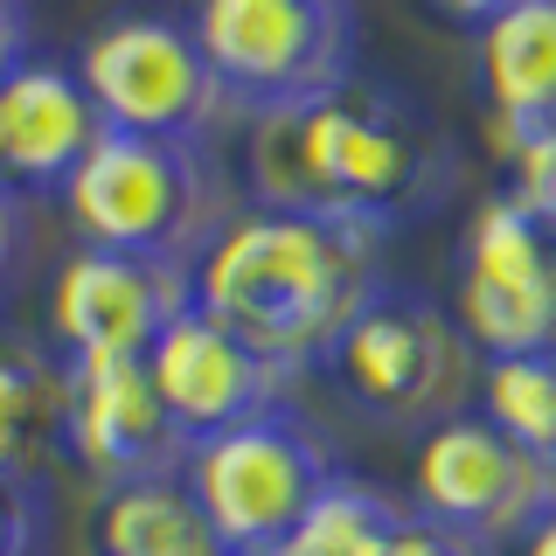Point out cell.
I'll return each mask as SVG.
<instances>
[{
    "label": "cell",
    "instance_id": "cell-1",
    "mask_svg": "<svg viewBox=\"0 0 556 556\" xmlns=\"http://www.w3.org/2000/svg\"><path fill=\"white\" fill-rule=\"evenodd\" d=\"M243 181L257 208L334 216L390 237L452 195L459 147L410 91L355 70L334 91L251 118Z\"/></svg>",
    "mask_w": 556,
    "mask_h": 556
},
{
    "label": "cell",
    "instance_id": "cell-2",
    "mask_svg": "<svg viewBox=\"0 0 556 556\" xmlns=\"http://www.w3.org/2000/svg\"><path fill=\"white\" fill-rule=\"evenodd\" d=\"M382 251V230L251 202L195 257V306L243 348H257L278 376L327 369L362 306L390 286Z\"/></svg>",
    "mask_w": 556,
    "mask_h": 556
},
{
    "label": "cell",
    "instance_id": "cell-3",
    "mask_svg": "<svg viewBox=\"0 0 556 556\" xmlns=\"http://www.w3.org/2000/svg\"><path fill=\"white\" fill-rule=\"evenodd\" d=\"M63 208L84 243L132 251V257H167V265H195L216 243V230L237 216L230 174H223L216 147L139 139V132H104L84 153V167L70 174Z\"/></svg>",
    "mask_w": 556,
    "mask_h": 556
},
{
    "label": "cell",
    "instance_id": "cell-4",
    "mask_svg": "<svg viewBox=\"0 0 556 556\" xmlns=\"http://www.w3.org/2000/svg\"><path fill=\"white\" fill-rule=\"evenodd\" d=\"M334 382L362 417L390 431H417L473 410L480 390V348L466 341V327L452 320V306H439L431 292L410 286H382L362 320L334 348Z\"/></svg>",
    "mask_w": 556,
    "mask_h": 556
},
{
    "label": "cell",
    "instance_id": "cell-5",
    "mask_svg": "<svg viewBox=\"0 0 556 556\" xmlns=\"http://www.w3.org/2000/svg\"><path fill=\"white\" fill-rule=\"evenodd\" d=\"M77 84L91 91L104 132H139V139H195L216 147V132L237 126V104L216 84L202 42L174 14H112L104 28L84 35L77 49Z\"/></svg>",
    "mask_w": 556,
    "mask_h": 556
},
{
    "label": "cell",
    "instance_id": "cell-6",
    "mask_svg": "<svg viewBox=\"0 0 556 556\" xmlns=\"http://www.w3.org/2000/svg\"><path fill=\"white\" fill-rule=\"evenodd\" d=\"M188 28L237 118L286 112L355 77V0H195Z\"/></svg>",
    "mask_w": 556,
    "mask_h": 556
},
{
    "label": "cell",
    "instance_id": "cell-7",
    "mask_svg": "<svg viewBox=\"0 0 556 556\" xmlns=\"http://www.w3.org/2000/svg\"><path fill=\"white\" fill-rule=\"evenodd\" d=\"M334 452L306 425L300 410H265L237 431H216L188 452L181 480L202 501V515L216 521L223 549H265V543H292L306 508L320 501V486L334 480Z\"/></svg>",
    "mask_w": 556,
    "mask_h": 556
},
{
    "label": "cell",
    "instance_id": "cell-8",
    "mask_svg": "<svg viewBox=\"0 0 556 556\" xmlns=\"http://www.w3.org/2000/svg\"><path fill=\"white\" fill-rule=\"evenodd\" d=\"M410 508L452 535H473L486 549L521 543L556 508V459L515 445L480 410H459L417 439Z\"/></svg>",
    "mask_w": 556,
    "mask_h": 556
},
{
    "label": "cell",
    "instance_id": "cell-9",
    "mask_svg": "<svg viewBox=\"0 0 556 556\" xmlns=\"http://www.w3.org/2000/svg\"><path fill=\"white\" fill-rule=\"evenodd\" d=\"M459 300L452 320L480 362L556 355V230L535 223L515 195H480L459 230Z\"/></svg>",
    "mask_w": 556,
    "mask_h": 556
},
{
    "label": "cell",
    "instance_id": "cell-10",
    "mask_svg": "<svg viewBox=\"0 0 556 556\" xmlns=\"http://www.w3.org/2000/svg\"><path fill=\"white\" fill-rule=\"evenodd\" d=\"M195 306V265L84 243L49 286V334L63 362H147V348Z\"/></svg>",
    "mask_w": 556,
    "mask_h": 556
},
{
    "label": "cell",
    "instance_id": "cell-11",
    "mask_svg": "<svg viewBox=\"0 0 556 556\" xmlns=\"http://www.w3.org/2000/svg\"><path fill=\"white\" fill-rule=\"evenodd\" d=\"M63 445L98 486L167 480L188 466V439L147 362H63Z\"/></svg>",
    "mask_w": 556,
    "mask_h": 556
},
{
    "label": "cell",
    "instance_id": "cell-12",
    "mask_svg": "<svg viewBox=\"0 0 556 556\" xmlns=\"http://www.w3.org/2000/svg\"><path fill=\"white\" fill-rule=\"evenodd\" d=\"M147 376H153V390H161L167 417L181 425L188 452L202 439H216V431H237V425H251V417L278 410L286 404V382H292V376H278L257 348H243L223 320H208L202 306H188L181 320L147 348Z\"/></svg>",
    "mask_w": 556,
    "mask_h": 556
},
{
    "label": "cell",
    "instance_id": "cell-13",
    "mask_svg": "<svg viewBox=\"0 0 556 556\" xmlns=\"http://www.w3.org/2000/svg\"><path fill=\"white\" fill-rule=\"evenodd\" d=\"M104 139V118L70 63L22 56L0 77V188L8 195H63Z\"/></svg>",
    "mask_w": 556,
    "mask_h": 556
},
{
    "label": "cell",
    "instance_id": "cell-14",
    "mask_svg": "<svg viewBox=\"0 0 556 556\" xmlns=\"http://www.w3.org/2000/svg\"><path fill=\"white\" fill-rule=\"evenodd\" d=\"M473 35V77L486 98L494 153H508L515 139L556 126V0H521Z\"/></svg>",
    "mask_w": 556,
    "mask_h": 556
},
{
    "label": "cell",
    "instance_id": "cell-15",
    "mask_svg": "<svg viewBox=\"0 0 556 556\" xmlns=\"http://www.w3.org/2000/svg\"><path fill=\"white\" fill-rule=\"evenodd\" d=\"M91 543L98 556H230L181 473L104 486V501L91 515Z\"/></svg>",
    "mask_w": 556,
    "mask_h": 556
},
{
    "label": "cell",
    "instance_id": "cell-16",
    "mask_svg": "<svg viewBox=\"0 0 556 556\" xmlns=\"http://www.w3.org/2000/svg\"><path fill=\"white\" fill-rule=\"evenodd\" d=\"M49 445H63V369L42 348L0 341V480H28Z\"/></svg>",
    "mask_w": 556,
    "mask_h": 556
},
{
    "label": "cell",
    "instance_id": "cell-17",
    "mask_svg": "<svg viewBox=\"0 0 556 556\" xmlns=\"http://www.w3.org/2000/svg\"><path fill=\"white\" fill-rule=\"evenodd\" d=\"M473 410L494 431H508L515 445L556 459V355H508V362H480V390Z\"/></svg>",
    "mask_w": 556,
    "mask_h": 556
},
{
    "label": "cell",
    "instance_id": "cell-18",
    "mask_svg": "<svg viewBox=\"0 0 556 556\" xmlns=\"http://www.w3.org/2000/svg\"><path fill=\"white\" fill-rule=\"evenodd\" d=\"M404 515H410V501H396L390 486H376L362 473H334L320 486V501L306 508L292 543H300L306 556H369Z\"/></svg>",
    "mask_w": 556,
    "mask_h": 556
},
{
    "label": "cell",
    "instance_id": "cell-19",
    "mask_svg": "<svg viewBox=\"0 0 556 556\" xmlns=\"http://www.w3.org/2000/svg\"><path fill=\"white\" fill-rule=\"evenodd\" d=\"M501 167H508L501 195H515L535 223H549V230H556V126L515 139V147L501 153Z\"/></svg>",
    "mask_w": 556,
    "mask_h": 556
},
{
    "label": "cell",
    "instance_id": "cell-20",
    "mask_svg": "<svg viewBox=\"0 0 556 556\" xmlns=\"http://www.w3.org/2000/svg\"><path fill=\"white\" fill-rule=\"evenodd\" d=\"M369 556H494V549L473 543V535H452V529H439V521H425V515L410 508Z\"/></svg>",
    "mask_w": 556,
    "mask_h": 556
},
{
    "label": "cell",
    "instance_id": "cell-21",
    "mask_svg": "<svg viewBox=\"0 0 556 556\" xmlns=\"http://www.w3.org/2000/svg\"><path fill=\"white\" fill-rule=\"evenodd\" d=\"M42 549V494L35 480H0V556Z\"/></svg>",
    "mask_w": 556,
    "mask_h": 556
},
{
    "label": "cell",
    "instance_id": "cell-22",
    "mask_svg": "<svg viewBox=\"0 0 556 556\" xmlns=\"http://www.w3.org/2000/svg\"><path fill=\"white\" fill-rule=\"evenodd\" d=\"M28 56V8L22 0H0V77Z\"/></svg>",
    "mask_w": 556,
    "mask_h": 556
},
{
    "label": "cell",
    "instance_id": "cell-23",
    "mask_svg": "<svg viewBox=\"0 0 556 556\" xmlns=\"http://www.w3.org/2000/svg\"><path fill=\"white\" fill-rule=\"evenodd\" d=\"M14 265H22V202L0 188V292H8Z\"/></svg>",
    "mask_w": 556,
    "mask_h": 556
},
{
    "label": "cell",
    "instance_id": "cell-24",
    "mask_svg": "<svg viewBox=\"0 0 556 556\" xmlns=\"http://www.w3.org/2000/svg\"><path fill=\"white\" fill-rule=\"evenodd\" d=\"M439 14H452V22H473V28H486L494 14H508V8H521V0H431Z\"/></svg>",
    "mask_w": 556,
    "mask_h": 556
},
{
    "label": "cell",
    "instance_id": "cell-25",
    "mask_svg": "<svg viewBox=\"0 0 556 556\" xmlns=\"http://www.w3.org/2000/svg\"><path fill=\"white\" fill-rule=\"evenodd\" d=\"M515 556H556V508H549L543 521H535L529 535H521V543H515Z\"/></svg>",
    "mask_w": 556,
    "mask_h": 556
},
{
    "label": "cell",
    "instance_id": "cell-26",
    "mask_svg": "<svg viewBox=\"0 0 556 556\" xmlns=\"http://www.w3.org/2000/svg\"><path fill=\"white\" fill-rule=\"evenodd\" d=\"M237 556H306L300 543H265V549H237Z\"/></svg>",
    "mask_w": 556,
    "mask_h": 556
}]
</instances>
